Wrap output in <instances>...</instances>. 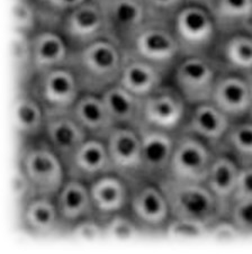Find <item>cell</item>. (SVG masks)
<instances>
[{"mask_svg":"<svg viewBox=\"0 0 252 254\" xmlns=\"http://www.w3.org/2000/svg\"><path fill=\"white\" fill-rule=\"evenodd\" d=\"M221 67L212 54L182 56L170 72L168 81L189 106L211 100Z\"/></svg>","mask_w":252,"mask_h":254,"instance_id":"8992f818","label":"cell"},{"mask_svg":"<svg viewBox=\"0 0 252 254\" xmlns=\"http://www.w3.org/2000/svg\"><path fill=\"white\" fill-rule=\"evenodd\" d=\"M18 230L32 239L65 236L54 197L36 194L16 210Z\"/></svg>","mask_w":252,"mask_h":254,"instance_id":"5bb4252c","label":"cell"},{"mask_svg":"<svg viewBox=\"0 0 252 254\" xmlns=\"http://www.w3.org/2000/svg\"><path fill=\"white\" fill-rule=\"evenodd\" d=\"M106 36L127 50L144 24L150 19L144 0H99Z\"/></svg>","mask_w":252,"mask_h":254,"instance_id":"8fae6325","label":"cell"},{"mask_svg":"<svg viewBox=\"0 0 252 254\" xmlns=\"http://www.w3.org/2000/svg\"><path fill=\"white\" fill-rule=\"evenodd\" d=\"M106 239L115 241H132L144 238L138 224L129 213H122L114 216L105 223Z\"/></svg>","mask_w":252,"mask_h":254,"instance_id":"836d02e7","label":"cell"},{"mask_svg":"<svg viewBox=\"0 0 252 254\" xmlns=\"http://www.w3.org/2000/svg\"><path fill=\"white\" fill-rule=\"evenodd\" d=\"M141 177L161 183L169 176L176 135L153 127L140 125Z\"/></svg>","mask_w":252,"mask_h":254,"instance_id":"4fadbf2b","label":"cell"},{"mask_svg":"<svg viewBox=\"0 0 252 254\" xmlns=\"http://www.w3.org/2000/svg\"><path fill=\"white\" fill-rule=\"evenodd\" d=\"M69 238L84 242H97L106 239L105 223L95 215L83 219L71 228Z\"/></svg>","mask_w":252,"mask_h":254,"instance_id":"d590c367","label":"cell"},{"mask_svg":"<svg viewBox=\"0 0 252 254\" xmlns=\"http://www.w3.org/2000/svg\"><path fill=\"white\" fill-rule=\"evenodd\" d=\"M182 56L212 54L221 34L209 6L188 1L171 19Z\"/></svg>","mask_w":252,"mask_h":254,"instance_id":"3957f363","label":"cell"},{"mask_svg":"<svg viewBox=\"0 0 252 254\" xmlns=\"http://www.w3.org/2000/svg\"><path fill=\"white\" fill-rule=\"evenodd\" d=\"M42 137L67 163L89 136L70 112L46 117Z\"/></svg>","mask_w":252,"mask_h":254,"instance_id":"603a6c76","label":"cell"},{"mask_svg":"<svg viewBox=\"0 0 252 254\" xmlns=\"http://www.w3.org/2000/svg\"><path fill=\"white\" fill-rule=\"evenodd\" d=\"M232 122L212 100H207L190 106L181 130L195 135L217 151Z\"/></svg>","mask_w":252,"mask_h":254,"instance_id":"ac0fdd59","label":"cell"},{"mask_svg":"<svg viewBox=\"0 0 252 254\" xmlns=\"http://www.w3.org/2000/svg\"><path fill=\"white\" fill-rule=\"evenodd\" d=\"M211 100L232 121L248 117L252 107V75L221 70Z\"/></svg>","mask_w":252,"mask_h":254,"instance_id":"9a60e30c","label":"cell"},{"mask_svg":"<svg viewBox=\"0 0 252 254\" xmlns=\"http://www.w3.org/2000/svg\"><path fill=\"white\" fill-rule=\"evenodd\" d=\"M26 88L43 106L48 116L70 113L83 94L70 65L35 73Z\"/></svg>","mask_w":252,"mask_h":254,"instance_id":"52a82bcc","label":"cell"},{"mask_svg":"<svg viewBox=\"0 0 252 254\" xmlns=\"http://www.w3.org/2000/svg\"><path fill=\"white\" fill-rule=\"evenodd\" d=\"M216 151L206 142L187 132L176 135L169 176L174 180L204 183Z\"/></svg>","mask_w":252,"mask_h":254,"instance_id":"30bf717a","label":"cell"},{"mask_svg":"<svg viewBox=\"0 0 252 254\" xmlns=\"http://www.w3.org/2000/svg\"><path fill=\"white\" fill-rule=\"evenodd\" d=\"M240 169L241 166L232 156L225 152L216 151L204 181L216 198L223 216L228 213L233 201Z\"/></svg>","mask_w":252,"mask_h":254,"instance_id":"484cf974","label":"cell"},{"mask_svg":"<svg viewBox=\"0 0 252 254\" xmlns=\"http://www.w3.org/2000/svg\"><path fill=\"white\" fill-rule=\"evenodd\" d=\"M71 114L89 137L106 139L115 127L101 95L83 92Z\"/></svg>","mask_w":252,"mask_h":254,"instance_id":"4316f807","label":"cell"},{"mask_svg":"<svg viewBox=\"0 0 252 254\" xmlns=\"http://www.w3.org/2000/svg\"><path fill=\"white\" fill-rule=\"evenodd\" d=\"M69 178L91 184L113 171L105 139L88 137L66 163Z\"/></svg>","mask_w":252,"mask_h":254,"instance_id":"d6986e66","label":"cell"},{"mask_svg":"<svg viewBox=\"0 0 252 254\" xmlns=\"http://www.w3.org/2000/svg\"><path fill=\"white\" fill-rule=\"evenodd\" d=\"M15 162L26 173L36 194L54 197L68 178L66 163L43 137L16 143Z\"/></svg>","mask_w":252,"mask_h":254,"instance_id":"7a4b0ae2","label":"cell"},{"mask_svg":"<svg viewBox=\"0 0 252 254\" xmlns=\"http://www.w3.org/2000/svg\"><path fill=\"white\" fill-rule=\"evenodd\" d=\"M249 117L252 118V107H251V111H250V114H249Z\"/></svg>","mask_w":252,"mask_h":254,"instance_id":"7bdbcfd3","label":"cell"},{"mask_svg":"<svg viewBox=\"0 0 252 254\" xmlns=\"http://www.w3.org/2000/svg\"><path fill=\"white\" fill-rule=\"evenodd\" d=\"M127 213L138 224L144 238H166L171 213L160 183L143 177L132 180Z\"/></svg>","mask_w":252,"mask_h":254,"instance_id":"277c9868","label":"cell"},{"mask_svg":"<svg viewBox=\"0 0 252 254\" xmlns=\"http://www.w3.org/2000/svg\"><path fill=\"white\" fill-rule=\"evenodd\" d=\"M189 107L180 92L167 81L143 98L141 125L177 134L185 124Z\"/></svg>","mask_w":252,"mask_h":254,"instance_id":"9c48e42d","label":"cell"},{"mask_svg":"<svg viewBox=\"0 0 252 254\" xmlns=\"http://www.w3.org/2000/svg\"><path fill=\"white\" fill-rule=\"evenodd\" d=\"M160 185L168 200L171 217L196 219L211 226L223 216L214 194L204 183L167 178Z\"/></svg>","mask_w":252,"mask_h":254,"instance_id":"5b68a950","label":"cell"},{"mask_svg":"<svg viewBox=\"0 0 252 254\" xmlns=\"http://www.w3.org/2000/svg\"><path fill=\"white\" fill-rule=\"evenodd\" d=\"M46 112L27 88L15 89L12 100V128L16 143L42 137Z\"/></svg>","mask_w":252,"mask_h":254,"instance_id":"44dd1931","label":"cell"},{"mask_svg":"<svg viewBox=\"0 0 252 254\" xmlns=\"http://www.w3.org/2000/svg\"><path fill=\"white\" fill-rule=\"evenodd\" d=\"M126 50L104 36L72 52L69 65L83 92L101 95L119 82Z\"/></svg>","mask_w":252,"mask_h":254,"instance_id":"6da1fadb","label":"cell"},{"mask_svg":"<svg viewBox=\"0 0 252 254\" xmlns=\"http://www.w3.org/2000/svg\"><path fill=\"white\" fill-rule=\"evenodd\" d=\"M212 56L221 70L252 75V31L221 35Z\"/></svg>","mask_w":252,"mask_h":254,"instance_id":"cb8c5ba5","label":"cell"},{"mask_svg":"<svg viewBox=\"0 0 252 254\" xmlns=\"http://www.w3.org/2000/svg\"><path fill=\"white\" fill-rule=\"evenodd\" d=\"M57 28L72 52L106 36L104 14L99 0H86L62 17Z\"/></svg>","mask_w":252,"mask_h":254,"instance_id":"7c38bea8","label":"cell"},{"mask_svg":"<svg viewBox=\"0 0 252 254\" xmlns=\"http://www.w3.org/2000/svg\"><path fill=\"white\" fill-rule=\"evenodd\" d=\"M34 1L40 14L41 26L57 27L63 16L86 0H34Z\"/></svg>","mask_w":252,"mask_h":254,"instance_id":"d6a6232c","label":"cell"},{"mask_svg":"<svg viewBox=\"0 0 252 254\" xmlns=\"http://www.w3.org/2000/svg\"><path fill=\"white\" fill-rule=\"evenodd\" d=\"M11 66L14 88H26L35 74L33 63L31 35L25 33H12Z\"/></svg>","mask_w":252,"mask_h":254,"instance_id":"4dcf8cb0","label":"cell"},{"mask_svg":"<svg viewBox=\"0 0 252 254\" xmlns=\"http://www.w3.org/2000/svg\"><path fill=\"white\" fill-rule=\"evenodd\" d=\"M188 0H144L150 19L171 22L176 12Z\"/></svg>","mask_w":252,"mask_h":254,"instance_id":"f35d334b","label":"cell"},{"mask_svg":"<svg viewBox=\"0 0 252 254\" xmlns=\"http://www.w3.org/2000/svg\"><path fill=\"white\" fill-rule=\"evenodd\" d=\"M240 199H252V164L241 167L239 172L233 201L240 200Z\"/></svg>","mask_w":252,"mask_h":254,"instance_id":"60d3db41","label":"cell"},{"mask_svg":"<svg viewBox=\"0 0 252 254\" xmlns=\"http://www.w3.org/2000/svg\"><path fill=\"white\" fill-rule=\"evenodd\" d=\"M35 73L69 65L72 49L57 27L41 26L31 35Z\"/></svg>","mask_w":252,"mask_h":254,"instance_id":"ffe728a7","label":"cell"},{"mask_svg":"<svg viewBox=\"0 0 252 254\" xmlns=\"http://www.w3.org/2000/svg\"><path fill=\"white\" fill-rule=\"evenodd\" d=\"M54 201L61 219L65 236H69L71 228L83 219L93 216L89 184L67 178L65 184L55 193Z\"/></svg>","mask_w":252,"mask_h":254,"instance_id":"7402d4cb","label":"cell"},{"mask_svg":"<svg viewBox=\"0 0 252 254\" xmlns=\"http://www.w3.org/2000/svg\"><path fill=\"white\" fill-rule=\"evenodd\" d=\"M93 215L106 223L114 216L126 213L131 197V181L110 171L89 184Z\"/></svg>","mask_w":252,"mask_h":254,"instance_id":"2e32d148","label":"cell"},{"mask_svg":"<svg viewBox=\"0 0 252 254\" xmlns=\"http://www.w3.org/2000/svg\"><path fill=\"white\" fill-rule=\"evenodd\" d=\"M217 151L228 153L241 167L252 164V118L233 121Z\"/></svg>","mask_w":252,"mask_h":254,"instance_id":"f546056e","label":"cell"},{"mask_svg":"<svg viewBox=\"0 0 252 254\" xmlns=\"http://www.w3.org/2000/svg\"><path fill=\"white\" fill-rule=\"evenodd\" d=\"M190 1H196V2L204 3V5H206V6H211V3L213 2V0H190Z\"/></svg>","mask_w":252,"mask_h":254,"instance_id":"b9f144b4","label":"cell"},{"mask_svg":"<svg viewBox=\"0 0 252 254\" xmlns=\"http://www.w3.org/2000/svg\"><path fill=\"white\" fill-rule=\"evenodd\" d=\"M126 51L159 66L168 75L182 57L171 22L158 19H149Z\"/></svg>","mask_w":252,"mask_h":254,"instance_id":"ba28073f","label":"cell"},{"mask_svg":"<svg viewBox=\"0 0 252 254\" xmlns=\"http://www.w3.org/2000/svg\"><path fill=\"white\" fill-rule=\"evenodd\" d=\"M168 80V73L159 66L126 51L118 83L132 94L143 99Z\"/></svg>","mask_w":252,"mask_h":254,"instance_id":"d4e9b609","label":"cell"},{"mask_svg":"<svg viewBox=\"0 0 252 254\" xmlns=\"http://www.w3.org/2000/svg\"><path fill=\"white\" fill-rule=\"evenodd\" d=\"M225 216L232 221L245 236H252V199L234 200Z\"/></svg>","mask_w":252,"mask_h":254,"instance_id":"8d00e7d4","label":"cell"},{"mask_svg":"<svg viewBox=\"0 0 252 254\" xmlns=\"http://www.w3.org/2000/svg\"><path fill=\"white\" fill-rule=\"evenodd\" d=\"M115 126L140 127L142 124L143 99L116 83L101 94Z\"/></svg>","mask_w":252,"mask_h":254,"instance_id":"83f0119b","label":"cell"},{"mask_svg":"<svg viewBox=\"0 0 252 254\" xmlns=\"http://www.w3.org/2000/svg\"><path fill=\"white\" fill-rule=\"evenodd\" d=\"M12 196H14L16 210L20 208L32 197L36 196L35 189H34L31 180L16 162L14 166V177H12Z\"/></svg>","mask_w":252,"mask_h":254,"instance_id":"74e56055","label":"cell"},{"mask_svg":"<svg viewBox=\"0 0 252 254\" xmlns=\"http://www.w3.org/2000/svg\"><path fill=\"white\" fill-rule=\"evenodd\" d=\"M113 171L134 180L141 177V136L139 127L115 126L105 139Z\"/></svg>","mask_w":252,"mask_h":254,"instance_id":"e0dca14e","label":"cell"},{"mask_svg":"<svg viewBox=\"0 0 252 254\" xmlns=\"http://www.w3.org/2000/svg\"><path fill=\"white\" fill-rule=\"evenodd\" d=\"M208 228L207 224L196 219L171 217L167 227L166 238L179 240L207 238Z\"/></svg>","mask_w":252,"mask_h":254,"instance_id":"e575fe53","label":"cell"},{"mask_svg":"<svg viewBox=\"0 0 252 254\" xmlns=\"http://www.w3.org/2000/svg\"><path fill=\"white\" fill-rule=\"evenodd\" d=\"M14 31L32 35L41 26L40 14L34 0H14L12 3Z\"/></svg>","mask_w":252,"mask_h":254,"instance_id":"1f68e13d","label":"cell"},{"mask_svg":"<svg viewBox=\"0 0 252 254\" xmlns=\"http://www.w3.org/2000/svg\"><path fill=\"white\" fill-rule=\"evenodd\" d=\"M207 238L217 242H231L245 238L228 216H221L208 228Z\"/></svg>","mask_w":252,"mask_h":254,"instance_id":"ab89813d","label":"cell"},{"mask_svg":"<svg viewBox=\"0 0 252 254\" xmlns=\"http://www.w3.org/2000/svg\"><path fill=\"white\" fill-rule=\"evenodd\" d=\"M250 29L252 31V23H251V26H250Z\"/></svg>","mask_w":252,"mask_h":254,"instance_id":"ee69618b","label":"cell"},{"mask_svg":"<svg viewBox=\"0 0 252 254\" xmlns=\"http://www.w3.org/2000/svg\"><path fill=\"white\" fill-rule=\"evenodd\" d=\"M209 8L221 35L250 29L252 0H213Z\"/></svg>","mask_w":252,"mask_h":254,"instance_id":"f1b7e54d","label":"cell"}]
</instances>
